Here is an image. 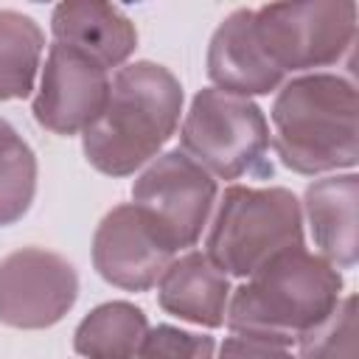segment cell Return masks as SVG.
I'll list each match as a JSON object with an SVG mask.
<instances>
[{"mask_svg": "<svg viewBox=\"0 0 359 359\" xmlns=\"http://www.w3.org/2000/svg\"><path fill=\"white\" fill-rule=\"evenodd\" d=\"M171 258L174 252L154 236L132 202L112 208L93 236V264L98 275L129 292L151 289Z\"/></svg>", "mask_w": 359, "mask_h": 359, "instance_id": "obj_10", "label": "cell"}, {"mask_svg": "<svg viewBox=\"0 0 359 359\" xmlns=\"http://www.w3.org/2000/svg\"><path fill=\"white\" fill-rule=\"evenodd\" d=\"M140 359H213V339L208 334H191L174 325L149 328Z\"/></svg>", "mask_w": 359, "mask_h": 359, "instance_id": "obj_19", "label": "cell"}, {"mask_svg": "<svg viewBox=\"0 0 359 359\" xmlns=\"http://www.w3.org/2000/svg\"><path fill=\"white\" fill-rule=\"evenodd\" d=\"M219 359H294L289 351L280 345L258 342V339H244V337H230L224 339Z\"/></svg>", "mask_w": 359, "mask_h": 359, "instance_id": "obj_20", "label": "cell"}, {"mask_svg": "<svg viewBox=\"0 0 359 359\" xmlns=\"http://www.w3.org/2000/svg\"><path fill=\"white\" fill-rule=\"evenodd\" d=\"M342 275L323 255L292 247L255 269L227 303V328L236 337L269 345L297 342L337 303Z\"/></svg>", "mask_w": 359, "mask_h": 359, "instance_id": "obj_2", "label": "cell"}, {"mask_svg": "<svg viewBox=\"0 0 359 359\" xmlns=\"http://www.w3.org/2000/svg\"><path fill=\"white\" fill-rule=\"evenodd\" d=\"M300 359H359L356 351V297H339V303L311 325L300 339Z\"/></svg>", "mask_w": 359, "mask_h": 359, "instance_id": "obj_18", "label": "cell"}, {"mask_svg": "<svg viewBox=\"0 0 359 359\" xmlns=\"http://www.w3.org/2000/svg\"><path fill=\"white\" fill-rule=\"evenodd\" d=\"M252 36L283 76L337 65L356 39V3H269L252 8Z\"/></svg>", "mask_w": 359, "mask_h": 359, "instance_id": "obj_6", "label": "cell"}, {"mask_svg": "<svg viewBox=\"0 0 359 359\" xmlns=\"http://www.w3.org/2000/svg\"><path fill=\"white\" fill-rule=\"evenodd\" d=\"M42 48V28L28 14L0 8V101L25 98L34 90Z\"/></svg>", "mask_w": 359, "mask_h": 359, "instance_id": "obj_16", "label": "cell"}, {"mask_svg": "<svg viewBox=\"0 0 359 359\" xmlns=\"http://www.w3.org/2000/svg\"><path fill=\"white\" fill-rule=\"evenodd\" d=\"M36 194V157L0 118V227L22 219Z\"/></svg>", "mask_w": 359, "mask_h": 359, "instance_id": "obj_17", "label": "cell"}, {"mask_svg": "<svg viewBox=\"0 0 359 359\" xmlns=\"http://www.w3.org/2000/svg\"><path fill=\"white\" fill-rule=\"evenodd\" d=\"M356 199H359L356 174L325 177L306 188L303 205L314 244L320 247V255L337 269H351L359 255Z\"/></svg>", "mask_w": 359, "mask_h": 359, "instance_id": "obj_14", "label": "cell"}, {"mask_svg": "<svg viewBox=\"0 0 359 359\" xmlns=\"http://www.w3.org/2000/svg\"><path fill=\"white\" fill-rule=\"evenodd\" d=\"M205 247V255L224 275L250 278L283 250L303 247V210L297 196L286 188H227Z\"/></svg>", "mask_w": 359, "mask_h": 359, "instance_id": "obj_4", "label": "cell"}, {"mask_svg": "<svg viewBox=\"0 0 359 359\" xmlns=\"http://www.w3.org/2000/svg\"><path fill=\"white\" fill-rule=\"evenodd\" d=\"M146 334V314L126 300H112L93 309L79 323L73 348L84 359H135Z\"/></svg>", "mask_w": 359, "mask_h": 359, "instance_id": "obj_15", "label": "cell"}, {"mask_svg": "<svg viewBox=\"0 0 359 359\" xmlns=\"http://www.w3.org/2000/svg\"><path fill=\"white\" fill-rule=\"evenodd\" d=\"M157 300L180 320L219 328L227 317L230 280L205 252H188L171 261L160 275Z\"/></svg>", "mask_w": 359, "mask_h": 359, "instance_id": "obj_13", "label": "cell"}, {"mask_svg": "<svg viewBox=\"0 0 359 359\" xmlns=\"http://www.w3.org/2000/svg\"><path fill=\"white\" fill-rule=\"evenodd\" d=\"M213 199L216 180L180 149L160 154L132 185V205L171 252L196 244Z\"/></svg>", "mask_w": 359, "mask_h": 359, "instance_id": "obj_7", "label": "cell"}, {"mask_svg": "<svg viewBox=\"0 0 359 359\" xmlns=\"http://www.w3.org/2000/svg\"><path fill=\"white\" fill-rule=\"evenodd\" d=\"M53 42H62L104 70L123 65L137 48L135 22L112 3L98 0H67L59 3L50 14Z\"/></svg>", "mask_w": 359, "mask_h": 359, "instance_id": "obj_11", "label": "cell"}, {"mask_svg": "<svg viewBox=\"0 0 359 359\" xmlns=\"http://www.w3.org/2000/svg\"><path fill=\"white\" fill-rule=\"evenodd\" d=\"M208 76L230 95H264L283 81L252 36V8H238L222 20L208 48Z\"/></svg>", "mask_w": 359, "mask_h": 359, "instance_id": "obj_12", "label": "cell"}, {"mask_svg": "<svg viewBox=\"0 0 359 359\" xmlns=\"http://www.w3.org/2000/svg\"><path fill=\"white\" fill-rule=\"evenodd\" d=\"M79 294V275L67 258L42 247H22L0 261V323L11 328H48L59 323Z\"/></svg>", "mask_w": 359, "mask_h": 359, "instance_id": "obj_8", "label": "cell"}, {"mask_svg": "<svg viewBox=\"0 0 359 359\" xmlns=\"http://www.w3.org/2000/svg\"><path fill=\"white\" fill-rule=\"evenodd\" d=\"M182 112L180 79L154 62H135L115 73L101 115L84 129V157L109 177L146 165L174 135Z\"/></svg>", "mask_w": 359, "mask_h": 359, "instance_id": "obj_1", "label": "cell"}, {"mask_svg": "<svg viewBox=\"0 0 359 359\" xmlns=\"http://www.w3.org/2000/svg\"><path fill=\"white\" fill-rule=\"evenodd\" d=\"M359 98L353 81L334 73H303L286 81L272 104V146L297 174L353 168L359 157Z\"/></svg>", "mask_w": 359, "mask_h": 359, "instance_id": "obj_3", "label": "cell"}, {"mask_svg": "<svg viewBox=\"0 0 359 359\" xmlns=\"http://www.w3.org/2000/svg\"><path fill=\"white\" fill-rule=\"evenodd\" d=\"M182 151L199 163L210 177H266L269 126L258 104L241 95L208 87L196 93L180 132Z\"/></svg>", "mask_w": 359, "mask_h": 359, "instance_id": "obj_5", "label": "cell"}, {"mask_svg": "<svg viewBox=\"0 0 359 359\" xmlns=\"http://www.w3.org/2000/svg\"><path fill=\"white\" fill-rule=\"evenodd\" d=\"M109 98V76L90 56L53 42L45 59L34 118L53 135L84 132Z\"/></svg>", "mask_w": 359, "mask_h": 359, "instance_id": "obj_9", "label": "cell"}]
</instances>
